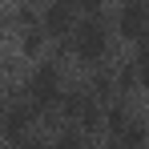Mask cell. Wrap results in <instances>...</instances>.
Wrapping results in <instances>:
<instances>
[{
  "mask_svg": "<svg viewBox=\"0 0 149 149\" xmlns=\"http://www.w3.org/2000/svg\"><path fill=\"white\" fill-rule=\"evenodd\" d=\"M0 117H4V113H0Z\"/></svg>",
  "mask_w": 149,
  "mask_h": 149,
  "instance_id": "obj_8",
  "label": "cell"
},
{
  "mask_svg": "<svg viewBox=\"0 0 149 149\" xmlns=\"http://www.w3.org/2000/svg\"><path fill=\"white\" fill-rule=\"evenodd\" d=\"M28 97L36 109H52L56 101H61V69L56 65H40L32 81H28Z\"/></svg>",
  "mask_w": 149,
  "mask_h": 149,
  "instance_id": "obj_2",
  "label": "cell"
},
{
  "mask_svg": "<svg viewBox=\"0 0 149 149\" xmlns=\"http://www.w3.org/2000/svg\"><path fill=\"white\" fill-rule=\"evenodd\" d=\"M65 117H73L77 125H85V129H93L97 125V93H73V97H65Z\"/></svg>",
  "mask_w": 149,
  "mask_h": 149,
  "instance_id": "obj_5",
  "label": "cell"
},
{
  "mask_svg": "<svg viewBox=\"0 0 149 149\" xmlns=\"http://www.w3.org/2000/svg\"><path fill=\"white\" fill-rule=\"evenodd\" d=\"M77 4H85L89 12H97V8H101V0H77Z\"/></svg>",
  "mask_w": 149,
  "mask_h": 149,
  "instance_id": "obj_7",
  "label": "cell"
},
{
  "mask_svg": "<svg viewBox=\"0 0 149 149\" xmlns=\"http://www.w3.org/2000/svg\"><path fill=\"white\" fill-rule=\"evenodd\" d=\"M145 20H149V4L145 0H125L121 16H117V32L125 40H141L145 36Z\"/></svg>",
  "mask_w": 149,
  "mask_h": 149,
  "instance_id": "obj_3",
  "label": "cell"
},
{
  "mask_svg": "<svg viewBox=\"0 0 149 149\" xmlns=\"http://www.w3.org/2000/svg\"><path fill=\"white\" fill-rule=\"evenodd\" d=\"M73 52H77L81 65L105 61V52H109V28H105V20H101L97 12H89L85 20L77 16V24H73Z\"/></svg>",
  "mask_w": 149,
  "mask_h": 149,
  "instance_id": "obj_1",
  "label": "cell"
},
{
  "mask_svg": "<svg viewBox=\"0 0 149 149\" xmlns=\"http://www.w3.org/2000/svg\"><path fill=\"white\" fill-rule=\"evenodd\" d=\"M77 0H52L49 8H45V32L49 36H65V32H73L77 24Z\"/></svg>",
  "mask_w": 149,
  "mask_h": 149,
  "instance_id": "obj_4",
  "label": "cell"
},
{
  "mask_svg": "<svg viewBox=\"0 0 149 149\" xmlns=\"http://www.w3.org/2000/svg\"><path fill=\"white\" fill-rule=\"evenodd\" d=\"M0 125H4V137L8 141H20V137H28V129H32V109L28 105H12L0 117Z\"/></svg>",
  "mask_w": 149,
  "mask_h": 149,
  "instance_id": "obj_6",
  "label": "cell"
}]
</instances>
